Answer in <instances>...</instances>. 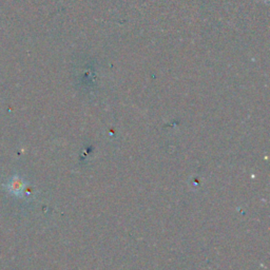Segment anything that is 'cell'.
Masks as SVG:
<instances>
[{
  "label": "cell",
  "mask_w": 270,
  "mask_h": 270,
  "mask_svg": "<svg viewBox=\"0 0 270 270\" xmlns=\"http://www.w3.org/2000/svg\"><path fill=\"white\" fill-rule=\"evenodd\" d=\"M8 189L14 193V195H17L18 192H20L23 190V184L20 179H18L17 177L13 178V181L8 185Z\"/></svg>",
  "instance_id": "6da1fadb"
}]
</instances>
